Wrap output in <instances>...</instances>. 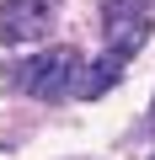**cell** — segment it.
<instances>
[{"mask_svg": "<svg viewBox=\"0 0 155 160\" xmlns=\"http://www.w3.org/2000/svg\"><path fill=\"white\" fill-rule=\"evenodd\" d=\"M80 64H86L80 48H48V53L27 59V69H22V91L38 96V102H64V96H75Z\"/></svg>", "mask_w": 155, "mask_h": 160, "instance_id": "cell-1", "label": "cell"}, {"mask_svg": "<svg viewBox=\"0 0 155 160\" xmlns=\"http://www.w3.org/2000/svg\"><path fill=\"white\" fill-rule=\"evenodd\" d=\"M150 0H102V38H107V48H118V53H139L144 43H150Z\"/></svg>", "mask_w": 155, "mask_h": 160, "instance_id": "cell-2", "label": "cell"}, {"mask_svg": "<svg viewBox=\"0 0 155 160\" xmlns=\"http://www.w3.org/2000/svg\"><path fill=\"white\" fill-rule=\"evenodd\" d=\"M54 32V0H6L0 6V43L32 48Z\"/></svg>", "mask_w": 155, "mask_h": 160, "instance_id": "cell-3", "label": "cell"}, {"mask_svg": "<svg viewBox=\"0 0 155 160\" xmlns=\"http://www.w3.org/2000/svg\"><path fill=\"white\" fill-rule=\"evenodd\" d=\"M123 69H128V53H118V48H102L96 59H86L80 64V80H75V96H86V102H96V96H107L118 80H123Z\"/></svg>", "mask_w": 155, "mask_h": 160, "instance_id": "cell-4", "label": "cell"}, {"mask_svg": "<svg viewBox=\"0 0 155 160\" xmlns=\"http://www.w3.org/2000/svg\"><path fill=\"white\" fill-rule=\"evenodd\" d=\"M150 160H155V155H150Z\"/></svg>", "mask_w": 155, "mask_h": 160, "instance_id": "cell-5", "label": "cell"}]
</instances>
